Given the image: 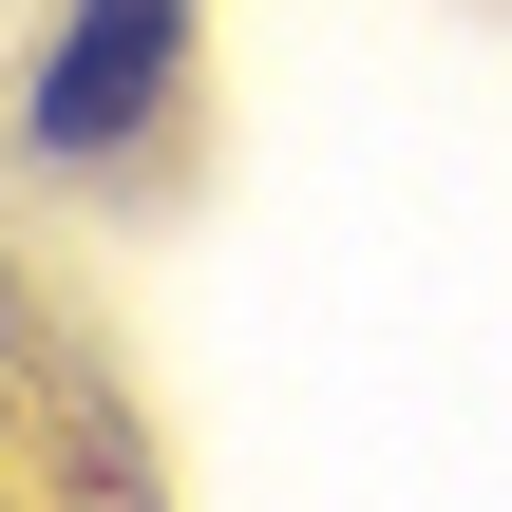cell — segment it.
<instances>
[{"mask_svg": "<svg viewBox=\"0 0 512 512\" xmlns=\"http://www.w3.org/2000/svg\"><path fill=\"white\" fill-rule=\"evenodd\" d=\"M171 57H190V0H76L57 57H38V95H19V133H38L57 171L133 152V133L171 114Z\"/></svg>", "mask_w": 512, "mask_h": 512, "instance_id": "cell-1", "label": "cell"}]
</instances>
